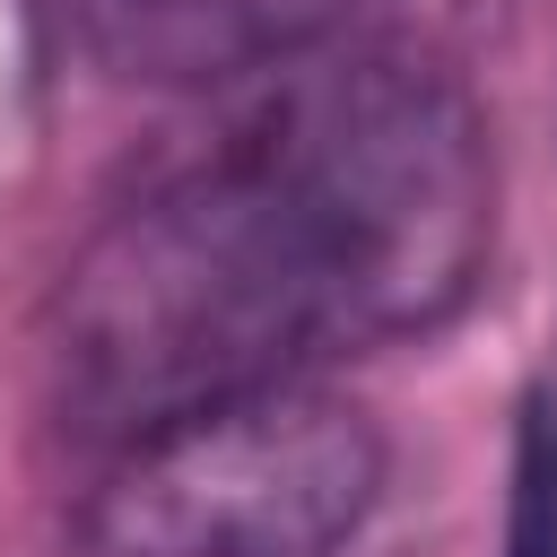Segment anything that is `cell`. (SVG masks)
<instances>
[{"label": "cell", "mask_w": 557, "mask_h": 557, "mask_svg": "<svg viewBox=\"0 0 557 557\" xmlns=\"http://www.w3.org/2000/svg\"><path fill=\"white\" fill-rule=\"evenodd\" d=\"M366 0H70L78 44L131 87H252L331 52Z\"/></svg>", "instance_id": "obj_3"}, {"label": "cell", "mask_w": 557, "mask_h": 557, "mask_svg": "<svg viewBox=\"0 0 557 557\" xmlns=\"http://www.w3.org/2000/svg\"><path fill=\"white\" fill-rule=\"evenodd\" d=\"M505 557H557V392H531L522 400V426H513Z\"/></svg>", "instance_id": "obj_4"}, {"label": "cell", "mask_w": 557, "mask_h": 557, "mask_svg": "<svg viewBox=\"0 0 557 557\" xmlns=\"http://www.w3.org/2000/svg\"><path fill=\"white\" fill-rule=\"evenodd\" d=\"M487 139L444 70L313 52L235 87L61 278L52 400L78 444L287 392L313 357L444 322L487 261Z\"/></svg>", "instance_id": "obj_1"}, {"label": "cell", "mask_w": 557, "mask_h": 557, "mask_svg": "<svg viewBox=\"0 0 557 557\" xmlns=\"http://www.w3.org/2000/svg\"><path fill=\"white\" fill-rule=\"evenodd\" d=\"M374 426L313 392H252L113 453L70 557H331L374 505Z\"/></svg>", "instance_id": "obj_2"}]
</instances>
